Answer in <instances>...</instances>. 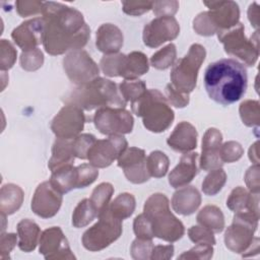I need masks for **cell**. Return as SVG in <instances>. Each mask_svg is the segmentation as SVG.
<instances>
[{
  "label": "cell",
  "instance_id": "obj_1",
  "mask_svg": "<svg viewBox=\"0 0 260 260\" xmlns=\"http://www.w3.org/2000/svg\"><path fill=\"white\" fill-rule=\"evenodd\" d=\"M43 45L50 55L81 50L90 37V28L77 9L56 2H44Z\"/></svg>",
  "mask_w": 260,
  "mask_h": 260
},
{
  "label": "cell",
  "instance_id": "obj_2",
  "mask_svg": "<svg viewBox=\"0 0 260 260\" xmlns=\"http://www.w3.org/2000/svg\"><path fill=\"white\" fill-rule=\"evenodd\" d=\"M247 70L234 59H220L210 63L204 72V86L208 96L217 104L229 106L246 92Z\"/></svg>",
  "mask_w": 260,
  "mask_h": 260
},
{
  "label": "cell",
  "instance_id": "obj_3",
  "mask_svg": "<svg viewBox=\"0 0 260 260\" xmlns=\"http://www.w3.org/2000/svg\"><path fill=\"white\" fill-rule=\"evenodd\" d=\"M66 102L86 111L105 107L124 108L127 103L119 93L117 84L102 77L79 85L69 94Z\"/></svg>",
  "mask_w": 260,
  "mask_h": 260
},
{
  "label": "cell",
  "instance_id": "obj_4",
  "mask_svg": "<svg viewBox=\"0 0 260 260\" xmlns=\"http://www.w3.org/2000/svg\"><path fill=\"white\" fill-rule=\"evenodd\" d=\"M131 109L136 116L142 118L144 127L154 133L167 130L175 118L168 100L157 89H147L131 103Z\"/></svg>",
  "mask_w": 260,
  "mask_h": 260
},
{
  "label": "cell",
  "instance_id": "obj_5",
  "mask_svg": "<svg viewBox=\"0 0 260 260\" xmlns=\"http://www.w3.org/2000/svg\"><path fill=\"white\" fill-rule=\"evenodd\" d=\"M143 213L151 222L154 237L170 243L183 237L185 233L184 225L171 212L169 199L165 194H152L145 201Z\"/></svg>",
  "mask_w": 260,
  "mask_h": 260
},
{
  "label": "cell",
  "instance_id": "obj_6",
  "mask_svg": "<svg viewBox=\"0 0 260 260\" xmlns=\"http://www.w3.org/2000/svg\"><path fill=\"white\" fill-rule=\"evenodd\" d=\"M259 217L250 211L238 212L233 218V223L226 229L224 243L228 249L235 253H243L244 257L252 252H259V238H254L258 226Z\"/></svg>",
  "mask_w": 260,
  "mask_h": 260
},
{
  "label": "cell",
  "instance_id": "obj_7",
  "mask_svg": "<svg viewBox=\"0 0 260 260\" xmlns=\"http://www.w3.org/2000/svg\"><path fill=\"white\" fill-rule=\"evenodd\" d=\"M205 56V48L199 44H193L188 53L173 66L170 75L171 84L177 90L189 94L196 86L198 70Z\"/></svg>",
  "mask_w": 260,
  "mask_h": 260
},
{
  "label": "cell",
  "instance_id": "obj_8",
  "mask_svg": "<svg viewBox=\"0 0 260 260\" xmlns=\"http://www.w3.org/2000/svg\"><path fill=\"white\" fill-rule=\"evenodd\" d=\"M218 40L223 44L225 53L236 56L244 61L248 66H253L259 56L258 31L250 40L244 35V25L238 22L235 26L217 32Z\"/></svg>",
  "mask_w": 260,
  "mask_h": 260
},
{
  "label": "cell",
  "instance_id": "obj_9",
  "mask_svg": "<svg viewBox=\"0 0 260 260\" xmlns=\"http://www.w3.org/2000/svg\"><path fill=\"white\" fill-rule=\"evenodd\" d=\"M103 72L110 76H121L125 79H136L148 71V61L141 52H131L128 55H105L101 60Z\"/></svg>",
  "mask_w": 260,
  "mask_h": 260
},
{
  "label": "cell",
  "instance_id": "obj_10",
  "mask_svg": "<svg viewBox=\"0 0 260 260\" xmlns=\"http://www.w3.org/2000/svg\"><path fill=\"white\" fill-rule=\"evenodd\" d=\"M122 234V220L112 215L109 207L99 216V221L84 232L82 236V245L88 251H101Z\"/></svg>",
  "mask_w": 260,
  "mask_h": 260
},
{
  "label": "cell",
  "instance_id": "obj_11",
  "mask_svg": "<svg viewBox=\"0 0 260 260\" xmlns=\"http://www.w3.org/2000/svg\"><path fill=\"white\" fill-rule=\"evenodd\" d=\"M95 128L105 135H123L133 129V117L124 108L105 107L98 109L93 116Z\"/></svg>",
  "mask_w": 260,
  "mask_h": 260
},
{
  "label": "cell",
  "instance_id": "obj_12",
  "mask_svg": "<svg viewBox=\"0 0 260 260\" xmlns=\"http://www.w3.org/2000/svg\"><path fill=\"white\" fill-rule=\"evenodd\" d=\"M63 68L68 78L75 84H85L99 77V67L83 50L70 52L63 59Z\"/></svg>",
  "mask_w": 260,
  "mask_h": 260
},
{
  "label": "cell",
  "instance_id": "obj_13",
  "mask_svg": "<svg viewBox=\"0 0 260 260\" xmlns=\"http://www.w3.org/2000/svg\"><path fill=\"white\" fill-rule=\"evenodd\" d=\"M128 142L123 135H111L99 139L91 145L87 153L89 164L95 168H107L127 148Z\"/></svg>",
  "mask_w": 260,
  "mask_h": 260
},
{
  "label": "cell",
  "instance_id": "obj_14",
  "mask_svg": "<svg viewBox=\"0 0 260 260\" xmlns=\"http://www.w3.org/2000/svg\"><path fill=\"white\" fill-rule=\"evenodd\" d=\"M85 117L82 110L74 105H66L54 117L51 129L57 138L73 139L82 131Z\"/></svg>",
  "mask_w": 260,
  "mask_h": 260
},
{
  "label": "cell",
  "instance_id": "obj_15",
  "mask_svg": "<svg viewBox=\"0 0 260 260\" xmlns=\"http://www.w3.org/2000/svg\"><path fill=\"white\" fill-rule=\"evenodd\" d=\"M180 25L174 16L156 17L143 28V43L149 48H157L179 36Z\"/></svg>",
  "mask_w": 260,
  "mask_h": 260
},
{
  "label": "cell",
  "instance_id": "obj_16",
  "mask_svg": "<svg viewBox=\"0 0 260 260\" xmlns=\"http://www.w3.org/2000/svg\"><path fill=\"white\" fill-rule=\"evenodd\" d=\"M118 167L124 172L127 180L133 184H141L150 178L146 168V156L138 147L126 148L118 157Z\"/></svg>",
  "mask_w": 260,
  "mask_h": 260
},
{
  "label": "cell",
  "instance_id": "obj_17",
  "mask_svg": "<svg viewBox=\"0 0 260 260\" xmlns=\"http://www.w3.org/2000/svg\"><path fill=\"white\" fill-rule=\"evenodd\" d=\"M62 204V194L57 191L50 181L41 183L31 199V210L40 217H53Z\"/></svg>",
  "mask_w": 260,
  "mask_h": 260
},
{
  "label": "cell",
  "instance_id": "obj_18",
  "mask_svg": "<svg viewBox=\"0 0 260 260\" xmlns=\"http://www.w3.org/2000/svg\"><path fill=\"white\" fill-rule=\"evenodd\" d=\"M40 253L46 259H74L67 239L59 226L45 230L40 237Z\"/></svg>",
  "mask_w": 260,
  "mask_h": 260
},
{
  "label": "cell",
  "instance_id": "obj_19",
  "mask_svg": "<svg viewBox=\"0 0 260 260\" xmlns=\"http://www.w3.org/2000/svg\"><path fill=\"white\" fill-rule=\"evenodd\" d=\"M204 5L209 8L208 18L216 31L225 30L235 26L239 22L240 10L234 1H204Z\"/></svg>",
  "mask_w": 260,
  "mask_h": 260
},
{
  "label": "cell",
  "instance_id": "obj_20",
  "mask_svg": "<svg viewBox=\"0 0 260 260\" xmlns=\"http://www.w3.org/2000/svg\"><path fill=\"white\" fill-rule=\"evenodd\" d=\"M45 22L42 18H34L22 22L13 29L11 38L15 44L23 51H30L43 43Z\"/></svg>",
  "mask_w": 260,
  "mask_h": 260
},
{
  "label": "cell",
  "instance_id": "obj_21",
  "mask_svg": "<svg viewBox=\"0 0 260 260\" xmlns=\"http://www.w3.org/2000/svg\"><path fill=\"white\" fill-rule=\"evenodd\" d=\"M222 135L216 128H208L202 138V154L200 158V169L212 171L221 168L223 162L220 159L219 150Z\"/></svg>",
  "mask_w": 260,
  "mask_h": 260
},
{
  "label": "cell",
  "instance_id": "obj_22",
  "mask_svg": "<svg viewBox=\"0 0 260 260\" xmlns=\"http://www.w3.org/2000/svg\"><path fill=\"white\" fill-rule=\"evenodd\" d=\"M197 152L184 153L179 164L169 175V183L173 188H180L188 185L197 175Z\"/></svg>",
  "mask_w": 260,
  "mask_h": 260
},
{
  "label": "cell",
  "instance_id": "obj_23",
  "mask_svg": "<svg viewBox=\"0 0 260 260\" xmlns=\"http://www.w3.org/2000/svg\"><path fill=\"white\" fill-rule=\"evenodd\" d=\"M167 143L171 148L179 152H189L196 148L197 131L196 128L189 122H180L169 136Z\"/></svg>",
  "mask_w": 260,
  "mask_h": 260
},
{
  "label": "cell",
  "instance_id": "obj_24",
  "mask_svg": "<svg viewBox=\"0 0 260 260\" xmlns=\"http://www.w3.org/2000/svg\"><path fill=\"white\" fill-rule=\"evenodd\" d=\"M95 45L106 55L116 54L123 46V34L115 24L104 23L96 30Z\"/></svg>",
  "mask_w": 260,
  "mask_h": 260
},
{
  "label": "cell",
  "instance_id": "obj_25",
  "mask_svg": "<svg viewBox=\"0 0 260 260\" xmlns=\"http://www.w3.org/2000/svg\"><path fill=\"white\" fill-rule=\"evenodd\" d=\"M201 203V196L193 186H184L176 191L172 198L173 209L182 215L194 213Z\"/></svg>",
  "mask_w": 260,
  "mask_h": 260
},
{
  "label": "cell",
  "instance_id": "obj_26",
  "mask_svg": "<svg viewBox=\"0 0 260 260\" xmlns=\"http://www.w3.org/2000/svg\"><path fill=\"white\" fill-rule=\"evenodd\" d=\"M74 153L72 148V139L57 138L52 147V156L48 162L51 172L66 165H73Z\"/></svg>",
  "mask_w": 260,
  "mask_h": 260
},
{
  "label": "cell",
  "instance_id": "obj_27",
  "mask_svg": "<svg viewBox=\"0 0 260 260\" xmlns=\"http://www.w3.org/2000/svg\"><path fill=\"white\" fill-rule=\"evenodd\" d=\"M41 230L39 225L29 218L20 220L17 224V236L19 238L18 247L23 252H31L36 249L40 241Z\"/></svg>",
  "mask_w": 260,
  "mask_h": 260
},
{
  "label": "cell",
  "instance_id": "obj_28",
  "mask_svg": "<svg viewBox=\"0 0 260 260\" xmlns=\"http://www.w3.org/2000/svg\"><path fill=\"white\" fill-rule=\"evenodd\" d=\"M50 183L61 194L77 188V168L73 165L58 168L52 172Z\"/></svg>",
  "mask_w": 260,
  "mask_h": 260
},
{
  "label": "cell",
  "instance_id": "obj_29",
  "mask_svg": "<svg viewBox=\"0 0 260 260\" xmlns=\"http://www.w3.org/2000/svg\"><path fill=\"white\" fill-rule=\"evenodd\" d=\"M23 201L22 189L14 184L2 186L0 191V211L2 214L9 215L17 211Z\"/></svg>",
  "mask_w": 260,
  "mask_h": 260
},
{
  "label": "cell",
  "instance_id": "obj_30",
  "mask_svg": "<svg viewBox=\"0 0 260 260\" xmlns=\"http://www.w3.org/2000/svg\"><path fill=\"white\" fill-rule=\"evenodd\" d=\"M197 221L212 233H220L224 228L223 214L215 205L204 206L197 214Z\"/></svg>",
  "mask_w": 260,
  "mask_h": 260
},
{
  "label": "cell",
  "instance_id": "obj_31",
  "mask_svg": "<svg viewBox=\"0 0 260 260\" xmlns=\"http://www.w3.org/2000/svg\"><path fill=\"white\" fill-rule=\"evenodd\" d=\"M135 209V198L130 193L119 194L109 205V210L118 219L129 217Z\"/></svg>",
  "mask_w": 260,
  "mask_h": 260
},
{
  "label": "cell",
  "instance_id": "obj_32",
  "mask_svg": "<svg viewBox=\"0 0 260 260\" xmlns=\"http://www.w3.org/2000/svg\"><path fill=\"white\" fill-rule=\"evenodd\" d=\"M113 193L114 187L110 183H101L93 189L89 200L98 217L108 209Z\"/></svg>",
  "mask_w": 260,
  "mask_h": 260
},
{
  "label": "cell",
  "instance_id": "obj_33",
  "mask_svg": "<svg viewBox=\"0 0 260 260\" xmlns=\"http://www.w3.org/2000/svg\"><path fill=\"white\" fill-rule=\"evenodd\" d=\"M252 194H253L252 192L249 193L246 189H244L241 186L236 187L231 192V194L226 200V206L235 213L250 211V203H251V199H252Z\"/></svg>",
  "mask_w": 260,
  "mask_h": 260
},
{
  "label": "cell",
  "instance_id": "obj_34",
  "mask_svg": "<svg viewBox=\"0 0 260 260\" xmlns=\"http://www.w3.org/2000/svg\"><path fill=\"white\" fill-rule=\"evenodd\" d=\"M170 160L169 157L159 150H154L146 158V168L150 177L161 178L164 177L169 169Z\"/></svg>",
  "mask_w": 260,
  "mask_h": 260
},
{
  "label": "cell",
  "instance_id": "obj_35",
  "mask_svg": "<svg viewBox=\"0 0 260 260\" xmlns=\"http://www.w3.org/2000/svg\"><path fill=\"white\" fill-rule=\"evenodd\" d=\"M225 182L226 174L221 168L209 171V174L202 182V191L205 195L213 196L222 189Z\"/></svg>",
  "mask_w": 260,
  "mask_h": 260
},
{
  "label": "cell",
  "instance_id": "obj_36",
  "mask_svg": "<svg viewBox=\"0 0 260 260\" xmlns=\"http://www.w3.org/2000/svg\"><path fill=\"white\" fill-rule=\"evenodd\" d=\"M96 217V212L92 207L89 199L81 200L75 207L72 214V224L79 229L87 225Z\"/></svg>",
  "mask_w": 260,
  "mask_h": 260
},
{
  "label": "cell",
  "instance_id": "obj_37",
  "mask_svg": "<svg viewBox=\"0 0 260 260\" xmlns=\"http://www.w3.org/2000/svg\"><path fill=\"white\" fill-rule=\"evenodd\" d=\"M240 116L248 127L258 126L260 122V105L258 101H245L240 105Z\"/></svg>",
  "mask_w": 260,
  "mask_h": 260
},
{
  "label": "cell",
  "instance_id": "obj_38",
  "mask_svg": "<svg viewBox=\"0 0 260 260\" xmlns=\"http://www.w3.org/2000/svg\"><path fill=\"white\" fill-rule=\"evenodd\" d=\"M119 87L123 99L126 102L130 101L131 103L137 101L147 90L145 83L139 79H125L120 83Z\"/></svg>",
  "mask_w": 260,
  "mask_h": 260
},
{
  "label": "cell",
  "instance_id": "obj_39",
  "mask_svg": "<svg viewBox=\"0 0 260 260\" xmlns=\"http://www.w3.org/2000/svg\"><path fill=\"white\" fill-rule=\"evenodd\" d=\"M176 60V46L174 44H169L156 53H154L150 58V64L159 70H165L173 65Z\"/></svg>",
  "mask_w": 260,
  "mask_h": 260
},
{
  "label": "cell",
  "instance_id": "obj_40",
  "mask_svg": "<svg viewBox=\"0 0 260 260\" xmlns=\"http://www.w3.org/2000/svg\"><path fill=\"white\" fill-rule=\"evenodd\" d=\"M95 137L92 134H79L72 139V148L75 157L87 159V153L91 145L95 142Z\"/></svg>",
  "mask_w": 260,
  "mask_h": 260
},
{
  "label": "cell",
  "instance_id": "obj_41",
  "mask_svg": "<svg viewBox=\"0 0 260 260\" xmlns=\"http://www.w3.org/2000/svg\"><path fill=\"white\" fill-rule=\"evenodd\" d=\"M44 63V55L40 49L22 52L20 55V66L26 71H35L42 67Z\"/></svg>",
  "mask_w": 260,
  "mask_h": 260
},
{
  "label": "cell",
  "instance_id": "obj_42",
  "mask_svg": "<svg viewBox=\"0 0 260 260\" xmlns=\"http://www.w3.org/2000/svg\"><path fill=\"white\" fill-rule=\"evenodd\" d=\"M17 52L13 45L7 40H1L0 42V67L2 71L10 69L16 60Z\"/></svg>",
  "mask_w": 260,
  "mask_h": 260
},
{
  "label": "cell",
  "instance_id": "obj_43",
  "mask_svg": "<svg viewBox=\"0 0 260 260\" xmlns=\"http://www.w3.org/2000/svg\"><path fill=\"white\" fill-rule=\"evenodd\" d=\"M244 154V149L239 142L228 141L220 146L219 155L222 162H234Z\"/></svg>",
  "mask_w": 260,
  "mask_h": 260
},
{
  "label": "cell",
  "instance_id": "obj_44",
  "mask_svg": "<svg viewBox=\"0 0 260 260\" xmlns=\"http://www.w3.org/2000/svg\"><path fill=\"white\" fill-rule=\"evenodd\" d=\"M77 168V188H84L92 184L99 176V171L90 164H82Z\"/></svg>",
  "mask_w": 260,
  "mask_h": 260
},
{
  "label": "cell",
  "instance_id": "obj_45",
  "mask_svg": "<svg viewBox=\"0 0 260 260\" xmlns=\"http://www.w3.org/2000/svg\"><path fill=\"white\" fill-rule=\"evenodd\" d=\"M133 230H134V234L138 239L151 240L154 237L151 222L145 216L144 213H141L135 217L133 222Z\"/></svg>",
  "mask_w": 260,
  "mask_h": 260
},
{
  "label": "cell",
  "instance_id": "obj_46",
  "mask_svg": "<svg viewBox=\"0 0 260 260\" xmlns=\"http://www.w3.org/2000/svg\"><path fill=\"white\" fill-rule=\"evenodd\" d=\"M188 236L190 240L195 243H205L209 245L215 244V239L213 237V233L208 229L202 225H193L188 230Z\"/></svg>",
  "mask_w": 260,
  "mask_h": 260
},
{
  "label": "cell",
  "instance_id": "obj_47",
  "mask_svg": "<svg viewBox=\"0 0 260 260\" xmlns=\"http://www.w3.org/2000/svg\"><path fill=\"white\" fill-rule=\"evenodd\" d=\"M153 249L151 240L136 239L130 248L131 255L134 259H150L151 252Z\"/></svg>",
  "mask_w": 260,
  "mask_h": 260
},
{
  "label": "cell",
  "instance_id": "obj_48",
  "mask_svg": "<svg viewBox=\"0 0 260 260\" xmlns=\"http://www.w3.org/2000/svg\"><path fill=\"white\" fill-rule=\"evenodd\" d=\"M213 254L212 245L205 243H198L188 252H185L179 259H210Z\"/></svg>",
  "mask_w": 260,
  "mask_h": 260
},
{
  "label": "cell",
  "instance_id": "obj_49",
  "mask_svg": "<svg viewBox=\"0 0 260 260\" xmlns=\"http://www.w3.org/2000/svg\"><path fill=\"white\" fill-rule=\"evenodd\" d=\"M193 28L198 35L201 36H212L215 32H217L212 23L210 22L206 11L201 12L194 18Z\"/></svg>",
  "mask_w": 260,
  "mask_h": 260
},
{
  "label": "cell",
  "instance_id": "obj_50",
  "mask_svg": "<svg viewBox=\"0 0 260 260\" xmlns=\"http://www.w3.org/2000/svg\"><path fill=\"white\" fill-rule=\"evenodd\" d=\"M16 11L21 17L43 13L44 2L41 1H16Z\"/></svg>",
  "mask_w": 260,
  "mask_h": 260
},
{
  "label": "cell",
  "instance_id": "obj_51",
  "mask_svg": "<svg viewBox=\"0 0 260 260\" xmlns=\"http://www.w3.org/2000/svg\"><path fill=\"white\" fill-rule=\"evenodd\" d=\"M123 11L128 15H141L152 8L151 1H123Z\"/></svg>",
  "mask_w": 260,
  "mask_h": 260
},
{
  "label": "cell",
  "instance_id": "obj_52",
  "mask_svg": "<svg viewBox=\"0 0 260 260\" xmlns=\"http://www.w3.org/2000/svg\"><path fill=\"white\" fill-rule=\"evenodd\" d=\"M166 94L169 104L176 108H184L189 104V94L177 90L171 83L166 86Z\"/></svg>",
  "mask_w": 260,
  "mask_h": 260
},
{
  "label": "cell",
  "instance_id": "obj_53",
  "mask_svg": "<svg viewBox=\"0 0 260 260\" xmlns=\"http://www.w3.org/2000/svg\"><path fill=\"white\" fill-rule=\"evenodd\" d=\"M179 8L178 1H154L152 2L153 13L157 17L173 16Z\"/></svg>",
  "mask_w": 260,
  "mask_h": 260
},
{
  "label": "cell",
  "instance_id": "obj_54",
  "mask_svg": "<svg viewBox=\"0 0 260 260\" xmlns=\"http://www.w3.org/2000/svg\"><path fill=\"white\" fill-rule=\"evenodd\" d=\"M16 242H17V236L15 234H12V233L1 234V238H0L1 259H5L7 257L9 258V253L14 248Z\"/></svg>",
  "mask_w": 260,
  "mask_h": 260
},
{
  "label": "cell",
  "instance_id": "obj_55",
  "mask_svg": "<svg viewBox=\"0 0 260 260\" xmlns=\"http://www.w3.org/2000/svg\"><path fill=\"white\" fill-rule=\"evenodd\" d=\"M245 181L252 193H259V165H254L249 168L245 175Z\"/></svg>",
  "mask_w": 260,
  "mask_h": 260
},
{
  "label": "cell",
  "instance_id": "obj_56",
  "mask_svg": "<svg viewBox=\"0 0 260 260\" xmlns=\"http://www.w3.org/2000/svg\"><path fill=\"white\" fill-rule=\"evenodd\" d=\"M174 254V246H153L150 259H170Z\"/></svg>",
  "mask_w": 260,
  "mask_h": 260
},
{
  "label": "cell",
  "instance_id": "obj_57",
  "mask_svg": "<svg viewBox=\"0 0 260 260\" xmlns=\"http://www.w3.org/2000/svg\"><path fill=\"white\" fill-rule=\"evenodd\" d=\"M248 17H249V20L251 22V24L258 28V25H259V7L257 5V3H253L252 5H250L249 7V10H248Z\"/></svg>",
  "mask_w": 260,
  "mask_h": 260
},
{
  "label": "cell",
  "instance_id": "obj_58",
  "mask_svg": "<svg viewBox=\"0 0 260 260\" xmlns=\"http://www.w3.org/2000/svg\"><path fill=\"white\" fill-rule=\"evenodd\" d=\"M249 158L255 164L259 165V157H258V142H255L253 145H251L249 149Z\"/></svg>",
  "mask_w": 260,
  "mask_h": 260
}]
</instances>
